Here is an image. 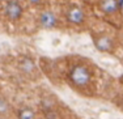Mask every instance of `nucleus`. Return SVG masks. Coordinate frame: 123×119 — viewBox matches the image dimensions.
Returning a JSON list of instances; mask_svg holds the SVG:
<instances>
[{
  "mask_svg": "<svg viewBox=\"0 0 123 119\" xmlns=\"http://www.w3.org/2000/svg\"><path fill=\"white\" fill-rule=\"evenodd\" d=\"M18 119H36V114L29 107H24L18 111V115H17Z\"/></svg>",
  "mask_w": 123,
  "mask_h": 119,
  "instance_id": "6e6552de",
  "label": "nucleus"
},
{
  "mask_svg": "<svg viewBox=\"0 0 123 119\" xmlns=\"http://www.w3.org/2000/svg\"><path fill=\"white\" fill-rule=\"evenodd\" d=\"M97 5L99 12L106 16H114L123 11L119 5V0H99Z\"/></svg>",
  "mask_w": 123,
  "mask_h": 119,
  "instance_id": "423d86ee",
  "label": "nucleus"
},
{
  "mask_svg": "<svg viewBox=\"0 0 123 119\" xmlns=\"http://www.w3.org/2000/svg\"><path fill=\"white\" fill-rule=\"evenodd\" d=\"M38 26L43 30H54L60 26V20L58 14L51 9H43L38 14Z\"/></svg>",
  "mask_w": 123,
  "mask_h": 119,
  "instance_id": "7ed1b4c3",
  "label": "nucleus"
},
{
  "mask_svg": "<svg viewBox=\"0 0 123 119\" xmlns=\"http://www.w3.org/2000/svg\"><path fill=\"white\" fill-rule=\"evenodd\" d=\"M18 68L21 69L22 73L28 75V76L36 73V71H37V65H36V63H34V60L29 56H22L21 59H20Z\"/></svg>",
  "mask_w": 123,
  "mask_h": 119,
  "instance_id": "0eeeda50",
  "label": "nucleus"
},
{
  "mask_svg": "<svg viewBox=\"0 0 123 119\" xmlns=\"http://www.w3.org/2000/svg\"><path fill=\"white\" fill-rule=\"evenodd\" d=\"M64 18H66V22L68 25H72V26H81V25H84L86 21V14H85V11L81 7L72 4L66 9V12H64Z\"/></svg>",
  "mask_w": 123,
  "mask_h": 119,
  "instance_id": "20e7f679",
  "label": "nucleus"
},
{
  "mask_svg": "<svg viewBox=\"0 0 123 119\" xmlns=\"http://www.w3.org/2000/svg\"><path fill=\"white\" fill-rule=\"evenodd\" d=\"M122 107H123V103H122Z\"/></svg>",
  "mask_w": 123,
  "mask_h": 119,
  "instance_id": "f8f14e48",
  "label": "nucleus"
},
{
  "mask_svg": "<svg viewBox=\"0 0 123 119\" xmlns=\"http://www.w3.org/2000/svg\"><path fill=\"white\" fill-rule=\"evenodd\" d=\"M68 83L76 89H85L90 85L93 79V73L90 68L83 63H76L69 68L67 73Z\"/></svg>",
  "mask_w": 123,
  "mask_h": 119,
  "instance_id": "f257e3e1",
  "label": "nucleus"
},
{
  "mask_svg": "<svg viewBox=\"0 0 123 119\" xmlns=\"http://www.w3.org/2000/svg\"><path fill=\"white\" fill-rule=\"evenodd\" d=\"M43 114H45V119H59V114H58L54 109L45 110Z\"/></svg>",
  "mask_w": 123,
  "mask_h": 119,
  "instance_id": "9d476101",
  "label": "nucleus"
},
{
  "mask_svg": "<svg viewBox=\"0 0 123 119\" xmlns=\"http://www.w3.org/2000/svg\"><path fill=\"white\" fill-rule=\"evenodd\" d=\"M92 41L94 47L99 53H113L115 48V41L113 37L104 33H94L92 34Z\"/></svg>",
  "mask_w": 123,
  "mask_h": 119,
  "instance_id": "39448f33",
  "label": "nucleus"
},
{
  "mask_svg": "<svg viewBox=\"0 0 123 119\" xmlns=\"http://www.w3.org/2000/svg\"><path fill=\"white\" fill-rule=\"evenodd\" d=\"M1 12L7 21L18 22L24 16V7L18 0H5Z\"/></svg>",
  "mask_w": 123,
  "mask_h": 119,
  "instance_id": "f03ea898",
  "label": "nucleus"
},
{
  "mask_svg": "<svg viewBox=\"0 0 123 119\" xmlns=\"http://www.w3.org/2000/svg\"><path fill=\"white\" fill-rule=\"evenodd\" d=\"M9 111H11V105H9V102L7 101V98H5V97L0 95V115L5 117V115H7Z\"/></svg>",
  "mask_w": 123,
  "mask_h": 119,
  "instance_id": "1a4fd4ad",
  "label": "nucleus"
},
{
  "mask_svg": "<svg viewBox=\"0 0 123 119\" xmlns=\"http://www.w3.org/2000/svg\"><path fill=\"white\" fill-rule=\"evenodd\" d=\"M31 7H39L41 4L43 3V0H26Z\"/></svg>",
  "mask_w": 123,
  "mask_h": 119,
  "instance_id": "9b49d317",
  "label": "nucleus"
}]
</instances>
